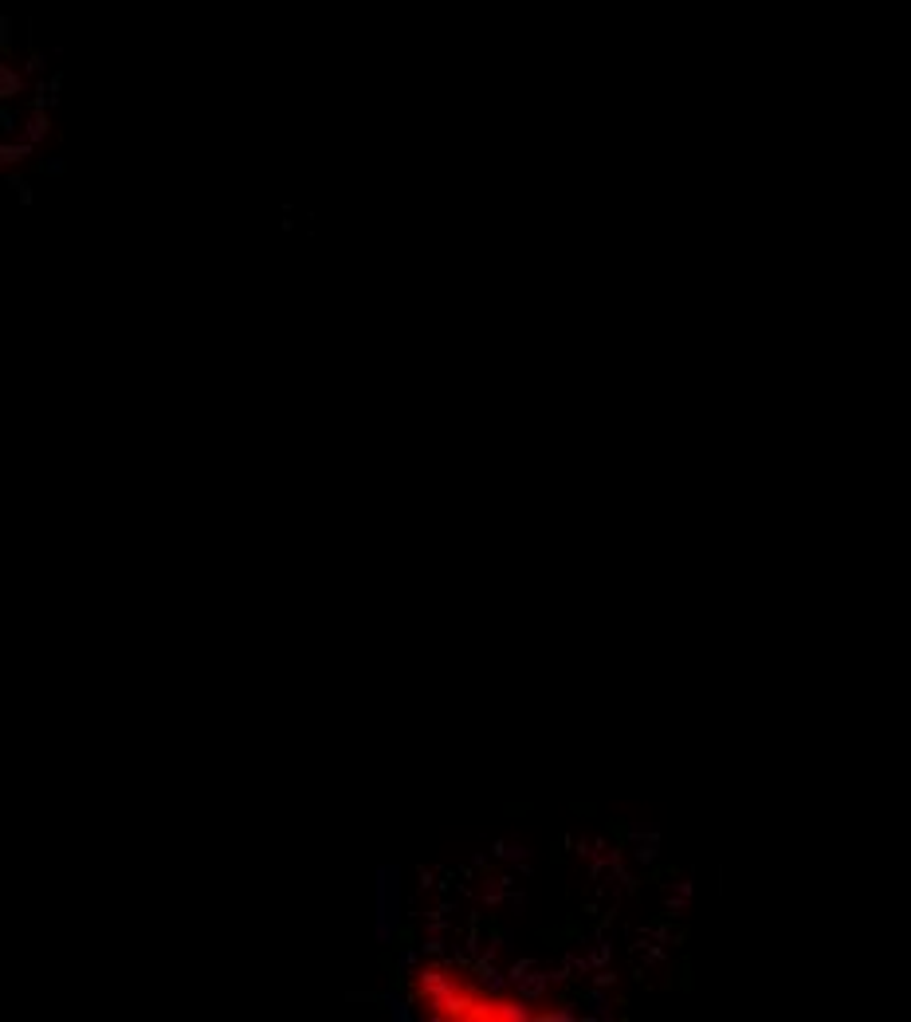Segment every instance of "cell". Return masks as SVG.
<instances>
[{"label":"cell","mask_w":911,"mask_h":1022,"mask_svg":"<svg viewBox=\"0 0 911 1022\" xmlns=\"http://www.w3.org/2000/svg\"><path fill=\"white\" fill-rule=\"evenodd\" d=\"M409 1002L429 1022H546L569 1015L562 1002L527 995L448 960L416 963L409 976Z\"/></svg>","instance_id":"cell-1"}]
</instances>
